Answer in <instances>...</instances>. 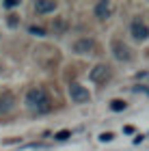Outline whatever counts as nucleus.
Here are the masks:
<instances>
[{
  "mask_svg": "<svg viewBox=\"0 0 149 151\" xmlns=\"http://www.w3.org/2000/svg\"><path fill=\"white\" fill-rule=\"evenodd\" d=\"M69 97L76 101V104H86V101L91 99V93L86 91L82 84H78V82H71V84H69Z\"/></svg>",
  "mask_w": 149,
  "mask_h": 151,
  "instance_id": "1",
  "label": "nucleus"
},
{
  "mask_svg": "<svg viewBox=\"0 0 149 151\" xmlns=\"http://www.w3.org/2000/svg\"><path fill=\"white\" fill-rule=\"evenodd\" d=\"M48 97L45 95L43 88H39V86H32L28 93H26V104H28V108H32V110H37L39 106H41V101Z\"/></svg>",
  "mask_w": 149,
  "mask_h": 151,
  "instance_id": "2",
  "label": "nucleus"
},
{
  "mask_svg": "<svg viewBox=\"0 0 149 151\" xmlns=\"http://www.w3.org/2000/svg\"><path fill=\"white\" fill-rule=\"evenodd\" d=\"M130 32H132V37H134V39H138V41H145V39L149 37V28H147V24H145V22H140V19H134V22H132Z\"/></svg>",
  "mask_w": 149,
  "mask_h": 151,
  "instance_id": "3",
  "label": "nucleus"
},
{
  "mask_svg": "<svg viewBox=\"0 0 149 151\" xmlns=\"http://www.w3.org/2000/svg\"><path fill=\"white\" fill-rule=\"evenodd\" d=\"M89 78H91L93 82H106L108 78H110V67H108V65H95V67L91 69Z\"/></svg>",
  "mask_w": 149,
  "mask_h": 151,
  "instance_id": "4",
  "label": "nucleus"
},
{
  "mask_svg": "<svg viewBox=\"0 0 149 151\" xmlns=\"http://www.w3.org/2000/svg\"><path fill=\"white\" fill-rule=\"evenodd\" d=\"M112 54L117 60H130L132 54H130V47L125 43H121V41H112Z\"/></svg>",
  "mask_w": 149,
  "mask_h": 151,
  "instance_id": "5",
  "label": "nucleus"
},
{
  "mask_svg": "<svg viewBox=\"0 0 149 151\" xmlns=\"http://www.w3.org/2000/svg\"><path fill=\"white\" fill-rule=\"evenodd\" d=\"M93 50H95L93 39H78L73 43V52H78V54H91Z\"/></svg>",
  "mask_w": 149,
  "mask_h": 151,
  "instance_id": "6",
  "label": "nucleus"
},
{
  "mask_svg": "<svg viewBox=\"0 0 149 151\" xmlns=\"http://www.w3.org/2000/svg\"><path fill=\"white\" fill-rule=\"evenodd\" d=\"M13 106H15V97H13L11 93H2V95H0V114L11 112Z\"/></svg>",
  "mask_w": 149,
  "mask_h": 151,
  "instance_id": "7",
  "label": "nucleus"
},
{
  "mask_svg": "<svg viewBox=\"0 0 149 151\" xmlns=\"http://www.w3.org/2000/svg\"><path fill=\"white\" fill-rule=\"evenodd\" d=\"M35 11L37 13H54L56 11V2H54V0H37L35 2Z\"/></svg>",
  "mask_w": 149,
  "mask_h": 151,
  "instance_id": "8",
  "label": "nucleus"
},
{
  "mask_svg": "<svg viewBox=\"0 0 149 151\" xmlns=\"http://www.w3.org/2000/svg\"><path fill=\"white\" fill-rule=\"evenodd\" d=\"M108 15H110V2H108V0H99L95 4V17L97 19H106Z\"/></svg>",
  "mask_w": 149,
  "mask_h": 151,
  "instance_id": "9",
  "label": "nucleus"
},
{
  "mask_svg": "<svg viewBox=\"0 0 149 151\" xmlns=\"http://www.w3.org/2000/svg\"><path fill=\"white\" fill-rule=\"evenodd\" d=\"M67 28H69V22H67L65 17H54V22H52V32L54 35H65Z\"/></svg>",
  "mask_w": 149,
  "mask_h": 151,
  "instance_id": "10",
  "label": "nucleus"
},
{
  "mask_svg": "<svg viewBox=\"0 0 149 151\" xmlns=\"http://www.w3.org/2000/svg\"><path fill=\"white\" fill-rule=\"evenodd\" d=\"M125 106H127V104H125L123 99H112V101H110V108H112L114 112H121V110H125Z\"/></svg>",
  "mask_w": 149,
  "mask_h": 151,
  "instance_id": "11",
  "label": "nucleus"
},
{
  "mask_svg": "<svg viewBox=\"0 0 149 151\" xmlns=\"http://www.w3.org/2000/svg\"><path fill=\"white\" fill-rule=\"evenodd\" d=\"M28 32H30V35H35V37H43L45 35V28H43V26H35V24H32V26H28Z\"/></svg>",
  "mask_w": 149,
  "mask_h": 151,
  "instance_id": "12",
  "label": "nucleus"
},
{
  "mask_svg": "<svg viewBox=\"0 0 149 151\" xmlns=\"http://www.w3.org/2000/svg\"><path fill=\"white\" fill-rule=\"evenodd\" d=\"M69 136H71V132H69V129H60V132H58L56 136H54V138H56V140H67Z\"/></svg>",
  "mask_w": 149,
  "mask_h": 151,
  "instance_id": "13",
  "label": "nucleus"
},
{
  "mask_svg": "<svg viewBox=\"0 0 149 151\" xmlns=\"http://www.w3.org/2000/svg\"><path fill=\"white\" fill-rule=\"evenodd\" d=\"M112 138H114V134H112V132H104V134H99V140H101V142H110Z\"/></svg>",
  "mask_w": 149,
  "mask_h": 151,
  "instance_id": "14",
  "label": "nucleus"
},
{
  "mask_svg": "<svg viewBox=\"0 0 149 151\" xmlns=\"http://www.w3.org/2000/svg\"><path fill=\"white\" fill-rule=\"evenodd\" d=\"M19 2L17 0H9V2H4V9H13V6H17Z\"/></svg>",
  "mask_w": 149,
  "mask_h": 151,
  "instance_id": "15",
  "label": "nucleus"
},
{
  "mask_svg": "<svg viewBox=\"0 0 149 151\" xmlns=\"http://www.w3.org/2000/svg\"><path fill=\"white\" fill-rule=\"evenodd\" d=\"M123 132H125V134H132V132H134V127H132V125H125V127H123Z\"/></svg>",
  "mask_w": 149,
  "mask_h": 151,
  "instance_id": "16",
  "label": "nucleus"
}]
</instances>
